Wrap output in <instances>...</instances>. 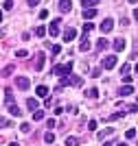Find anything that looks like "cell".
Masks as SVG:
<instances>
[{"instance_id":"obj_1","label":"cell","mask_w":138,"mask_h":146,"mask_svg":"<svg viewBox=\"0 0 138 146\" xmlns=\"http://www.w3.org/2000/svg\"><path fill=\"white\" fill-rule=\"evenodd\" d=\"M72 72V61H68V63H59V66L53 68V74H57V76H66V74Z\"/></svg>"},{"instance_id":"obj_2","label":"cell","mask_w":138,"mask_h":146,"mask_svg":"<svg viewBox=\"0 0 138 146\" xmlns=\"http://www.w3.org/2000/svg\"><path fill=\"white\" fill-rule=\"evenodd\" d=\"M59 29H61V20H53L50 26H48V35H50V37H57V35H59Z\"/></svg>"},{"instance_id":"obj_3","label":"cell","mask_w":138,"mask_h":146,"mask_svg":"<svg viewBox=\"0 0 138 146\" xmlns=\"http://www.w3.org/2000/svg\"><path fill=\"white\" fill-rule=\"evenodd\" d=\"M116 61H118L116 55H108L105 59H103V70H112V68L116 66Z\"/></svg>"},{"instance_id":"obj_4","label":"cell","mask_w":138,"mask_h":146,"mask_svg":"<svg viewBox=\"0 0 138 146\" xmlns=\"http://www.w3.org/2000/svg\"><path fill=\"white\" fill-rule=\"evenodd\" d=\"M61 87H66V85H79V79L77 76H72V74H66V76H61Z\"/></svg>"},{"instance_id":"obj_5","label":"cell","mask_w":138,"mask_h":146,"mask_svg":"<svg viewBox=\"0 0 138 146\" xmlns=\"http://www.w3.org/2000/svg\"><path fill=\"white\" fill-rule=\"evenodd\" d=\"M13 83H15V87H20V90H29L31 87V81L26 79V76H15Z\"/></svg>"},{"instance_id":"obj_6","label":"cell","mask_w":138,"mask_h":146,"mask_svg":"<svg viewBox=\"0 0 138 146\" xmlns=\"http://www.w3.org/2000/svg\"><path fill=\"white\" fill-rule=\"evenodd\" d=\"M114 131H116L114 127H108V129H103V131H99L96 137H99V140H105V137H110V135H114Z\"/></svg>"},{"instance_id":"obj_7","label":"cell","mask_w":138,"mask_h":146,"mask_svg":"<svg viewBox=\"0 0 138 146\" xmlns=\"http://www.w3.org/2000/svg\"><path fill=\"white\" fill-rule=\"evenodd\" d=\"M112 29H114V20H103V22H101V33H110V31H112Z\"/></svg>"},{"instance_id":"obj_8","label":"cell","mask_w":138,"mask_h":146,"mask_svg":"<svg viewBox=\"0 0 138 146\" xmlns=\"http://www.w3.org/2000/svg\"><path fill=\"white\" fill-rule=\"evenodd\" d=\"M129 94H134V87L129 85V83H125V85L118 87V96H129Z\"/></svg>"},{"instance_id":"obj_9","label":"cell","mask_w":138,"mask_h":146,"mask_svg":"<svg viewBox=\"0 0 138 146\" xmlns=\"http://www.w3.org/2000/svg\"><path fill=\"white\" fill-rule=\"evenodd\" d=\"M44 61H46V55H40L35 57V72H42V68H44Z\"/></svg>"},{"instance_id":"obj_10","label":"cell","mask_w":138,"mask_h":146,"mask_svg":"<svg viewBox=\"0 0 138 146\" xmlns=\"http://www.w3.org/2000/svg\"><path fill=\"white\" fill-rule=\"evenodd\" d=\"M72 9V0H59V11L61 13H68Z\"/></svg>"},{"instance_id":"obj_11","label":"cell","mask_w":138,"mask_h":146,"mask_svg":"<svg viewBox=\"0 0 138 146\" xmlns=\"http://www.w3.org/2000/svg\"><path fill=\"white\" fill-rule=\"evenodd\" d=\"M75 35H77V31H75V29H66V31H64V42H72V39H75Z\"/></svg>"},{"instance_id":"obj_12","label":"cell","mask_w":138,"mask_h":146,"mask_svg":"<svg viewBox=\"0 0 138 146\" xmlns=\"http://www.w3.org/2000/svg\"><path fill=\"white\" fill-rule=\"evenodd\" d=\"M99 2H101V0H81V7H83V9H94Z\"/></svg>"},{"instance_id":"obj_13","label":"cell","mask_w":138,"mask_h":146,"mask_svg":"<svg viewBox=\"0 0 138 146\" xmlns=\"http://www.w3.org/2000/svg\"><path fill=\"white\" fill-rule=\"evenodd\" d=\"M7 109L11 111V116H15V118H18V116H22V111H20L18 107H15V103H7Z\"/></svg>"},{"instance_id":"obj_14","label":"cell","mask_w":138,"mask_h":146,"mask_svg":"<svg viewBox=\"0 0 138 146\" xmlns=\"http://www.w3.org/2000/svg\"><path fill=\"white\" fill-rule=\"evenodd\" d=\"M123 48H125V39H123V37H116V39H114V50L120 52Z\"/></svg>"},{"instance_id":"obj_15","label":"cell","mask_w":138,"mask_h":146,"mask_svg":"<svg viewBox=\"0 0 138 146\" xmlns=\"http://www.w3.org/2000/svg\"><path fill=\"white\" fill-rule=\"evenodd\" d=\"M35 94H37V96H42V98H48V87L46 85H40L35 90Z\"/></svg>"},{"instance_id":"obj_16","label":"cell","mask_w":138,"mask_h":146,"mask_svg":"<svg viewBox=\"0 0 138 146\" xmlns=\"http://www.w3.org/2000/svg\"><path fill=\"white\" fill-rule=\"evenodd\" d=\"M79 50H81V52H85V50H90V42H88L85 37H81V42H79Z\"/></svg>"},{"instance_id":"obj_17","label":"cell","mask_w":138,"mask_h":146,"mask_svg":"<svg viewBox=\"0 0 138 146\" xmlns=\"http://www.w3.org/2000/svg\"><path fill=\"white\" fill-rule=\"evenodd\" d=\"M96 15V9H83V20H92Z\"/></svg>"},{"instance_id":"obj_18","label":"cell","mask_w":138,"mask_h":146,"mask_svg":"<svg viewBox=\"0 0 138 146\" xmlns=\"http://www.w3.org/2000/svg\"><path fill=\"white\" fill-rule=\"evenodd\" d=\"M26 107H29V111H35L37 109V100L35 98H26Z\"/></svg>"},{"instance_id":"obj_19","label":"cell","mask_w":138,"mask_h":146,"mask_svg":"<svg viewBox=\"0 0 138 146\" xmlns=\"http://www.w3.org/2000/svg\"><path fill=\"white\" fill-rule=\"evenodd\" d=\"M85 96L88 98H99V90H96V87H90V90H85Z\"/></svg>"},{"instance_id":"obj_20","label":"cell","mask_w":138,"mask_h":146,"mask_svg":"<svg viewBox=\"0 0 138 146\" xmlns=\"http://www.w3.org/2000/svg\"><path fill=\"white\" fill-rule=\"evenodd\" d=\"M33 120H35V122L44 120V111L42 109H35V111H33Z\"/></svg>"},{"instance_id":"obj_21","label":"cell","mask_w":138,"mask_h":146,"mask_svg":"<svg viewBox=\"0 0 138 146\" xmlns=\"http://www.w3.org/2000/svg\"><path fill=\"white\" fill-rule=\"evenodd\" d=\"M96 48H99V50H105V48H108V39H105V37H101V39L96 42Z\"/></svg>"},{"instance_id":"obj_22","label":"cell","mask_w":138,"mask_h":146,"mask_svg":"<svg viewBox=\"0 0 138 146\" xmlns=\"http://www.w3.org/2000/svg\"><path fill=\"white\" fill-rule=\"evenodd\" d=\"M77 144H79V137H75V135L66 137V146H77Z\"/></svg>"},{"instance_id":"obj_23","label":"cell","mask_w":138,"mask_h":146,"mask_svg":"<svg viewBox=\"0 0 138 146\" xmlns=\"http://www.w3.org/2000/svg\"><path fill=\"white\" fill-rule=\"evenodd\" d=\"M44 142H46V144H53V142H55V135L50 133V131H46V133H44Z\"/></svg>"},{"instance_id":"obj_24","label":"cell","mask_w":138,"mask_h":146,"mask_svg":"<svg viewBox=\"0 0 138 146\" xmlns=\"http://www.w3.org/2000/svg\"><path fill=\"white\" fill-rule=\"evenodd\" d=\"M59 50H61V46H59V44H55V46H50V57L59 55Z\"/></svg>"},{"instance_id":"obj_25","label":"cell","mask_w":138,"mask_h":146,"mask_svg":"<svg viewBox=\"0 0 138 146\" xmlns=\"http://www.w3.org/2000/svg\"><path fill=\"white\" fill-rule=\"evenodd\" d=\"M123 116H125V111H116V113H112V116H110V120H120Z\"/></svg>"},{"instance_id":"obj_26","label":"cell","mask_w":138,"mask_h":146,"mask_svg":"<svg viewBox=\"0 0 138 146\" xmlns=\"http://www.w3.org/2000/svg\"><path fill=\"white\" fill-rule=\"evenodd\" d=\"M35 35L37 37H44V35H46V29H44V26H37V29H35Z\"/></svg>"},{"instance_id":"obj_27","label":"cell","mask_w":138,"mask_h":146,"mask_svg":"<svg viewBox=\"0 0 138 146\" xmlns=\"http://www.w3.org/2000/svg\"><path fill=\"white\" fill-rule=\"evenodd\" d=\"M125 137H127V140H132V137H136V129H127Z\"/></svg>"},{"instance_id":"obj_28","label":"cell","mask_w":138,"mask_h":146,"mask_svg":"<svg viewBox=\"0 0 138 146\" xmlns=\"http://www.w3.org/2000/svg\"><path fill=\"white\" fill-rule=\"evenodd\" d=\"M11 7H13V0H5V2H2V9H5V11H9Z\"/></svg>"},{"instance_id":"obj_29","label":"cell","mask_w":138,"mask_h":146,"mask_svg":"<svg viewBox=\"0 0 138 146\" xmlns=\"http://www.w3.org/2000/svg\"><path fill=\"white\" fill-rule=\"evenodd\" d=\"M13 70H15L13 66H7V68H5V72H2V76H9V74L13 72Z\"/></svg>"},{"instance_id":"obj_30","label":"cell","mask_w":138,"mask_h":146,"mask_svg":"<svg viewBox=\"0 0 138 146\" xmlns=\"http://www.w3.org/2000/svg\"><path fill=\"white\" fill-rule=\"evenodd\" d=\"M127 111H129V113H138V103H136V105H129V107H127Z\"/></svg>"},{"instance_id":"obj_31","label":"cell","mask_w":138,"mask_h":146,"mask_svg":"<svg viewBox=\"0 0 138 146\" xmlns=\"http://www.w3.org/2000/svg\"><path fill=\"white\" fill-rule=\"evenodd\" d=\"M92 29H94V24H92V22H85V24H83V31H85V33H90Z\"/></svg>"},{"instance_id":"obj_32","label":"cell","mask_w":138,"mask_h":146,"mask_svg":"<svg viewBox=\"0 0 138 146\" xmlns=\"http://www.w3.org/2000/svg\"><path fill=\"white\" fill-rule=\"evenodd\" d=\"M96 124H99L96 120H90L88 122V129H90V131H96Z\"/></svg>"},{"instance_id":"obj_33","label":"cell","mask_w":138,"mask_h":146,"mask_svg":"<svg viewBox=\"0 0 138 146\" xmlns=\"http://www.w3.org/2000/svg\"><path fill=\"white\" fill-rule=\"evenodd\" d=\"M15 55H18L20 59H24V57H29V52H26V50H18V52H15Z\"/></svg>"},{"instance_id":"obj_34","label":"cell","mask_w":138,"mask_h":146,"mask_svg":"<svg viewBox=\"0 0 138 146\" xmlns=\"http://www.w3.org/2000/svg\"><path fill=\"white\" fill-rule=\"evenodd\" d=\"M120 74H129V63H125V66L120 68Z\"/></svg>"},{"instance_id":"obj_35","label":"cell","mask_w":138,"mask_h":146,"mask_svg":"<svg viewBox=\"0 0 138 146\" xmlns=\"http://www.w3.org/2000/svg\"><path fill=\"white\" fill-rule=\"evenodd\" d=\"M46 127H48V129H55V127H57V122H55V120H53V118H50V120H48V122H46Z\"/></svg>"},{"instance_id":"obj_36","label":"cell","mask_w":138,"mask_h":146,"mask_svg":"<svg viewBox=\"0 0 138 146\" xmlns=\"http://www.w3.org/2000/svg\"><path fill=\"white\" fill-rule=\"evenodd\" d=\"M20 131H22V133H29V131H31V124H22V127H20Z\"/></svg>"},{"instance_id":"obj_37","label":"cell","mask_w":138,"mask_h":146,"mask_svg":"<svg viewBox=\"0 0 138 146\" xmlns=\"http://www.w3.org/2000/svg\"><path fill=\"white\" fill-rule=\"evenodd\" d=\"M92 76H94V79H96V76H101V68H96V70H92Z\"/></svg>"},{"instance_id":"obj_38","label":"cell","mask_w":138,"mask_h":146,"mask_svg":"<svg viewBox=\"0 0 138 146\" xmlns=\"http://www.w3.org/2000/svg\"><path fill=\"white\" fill-rule=\"evenodd\" d=\"M123 81H125V83H132V74H123Z\"/></svg>"},{"instance_id":"obj_39","label":"cell","mask_w":138,"mask_h":146,"mask_svg":"<svg viewBox=\"0 0 138 146\" xmlns=\"http://www.w3.org/2000/svg\"><path fill=\"white\" fill-rule=\"evenodd\" d=\"M26 2H29V7H37L40 5V0H26Z\"/></svg>"},{"instance_id":"obj_40","label":"cell","mask_w":138,"mask_h":146,"mask_svg":"<svg viewBox=\"0 0 138 146\" xmlns=\"http://www.w3.org/2000/svg\"><path fill=\"white\" fill-rule=\"evenodd\" d=\"M40 18H42V20L48 18V11H46V9H44V11H40Z\"/></svg>"},{"instance_id":"obj_41","label":"cell","mask_w":138,"mask_h":146,"mask_svg":"<svg viewBox=\"0 0 138 146\" xmlns=\"http://www.w3.org/2000/svg\"><path fill=\"white\" fill-rule=\"evenodd\" d=\"M136 55H138V42L134 44V57H136Z\"/></svg>"},{"instance_id":"obj_42","label":"cell","mask_w":138,"mask_h":146,"mask_svg":"<svg viewBox=\"0 0 138 146\" xmlns=\"http://www.w3.org/2000/svg\"><path fill=\"white\" fill-rule=\"evenodd\" d=\"M134 20H136V22H138V9H136V11H134Z\"/></svg>"},{"instance_id":"obj_43","label":"cell","mask_w":138,"mask_h":146,"mask_svg":"<svg viewBox=\"0 0 138 146\" xmlns=\"http://www.w3.org/2000/svg\"><path fill=\"white\" fill-rule=\"evenodd\" d=\"M103 146H114V144H112V142H105V144H103Z\"/></svg>"},{"instance_id":"obj_44","label":"cell","mask_w":138,"mask_h":146,"mask_svg":"<svg viewBox=\"0 0 138 146\" xmlns=\"http://www.w3.org/2000/svg\"><path fill=\"white\" fill-rule=\"evenodd\" d=\"M9 146H20V144H18V142H11V144H9Z\"/></svg>"},{"instance_id":"obj_45","label":"cell","mask_w":138,"mask_h":146,"mask_svg":"<svg viewBox=\"0 0 138 146\" xmlns=\"http://www.w3.org/2000/svg\"><path fill=\"white\" fill-rule=\"evenodd\" d=\"M127 2H132V5H136V2H138V0H127Z\"/></svg>"},{"instance_id":"obj_46","label":"cell","mask_w":138,"mask_h":146,"mask_svg":"<svg viewBox=\"0 0 138 146\" xmlns=\"http://www.w3.org/2000/svg\"><path fill=\"white\" fill-rule=\"evenodd\" d=\"M134 72H136V74H138V63H136V68H134Z\"/></svg>"},{"instance_id":"obj_47","label":"cell","mask_w":138,"mask_h":146,"mask_svg":"<svg viewBox=\"0 0 138 146\" xmlns=\"http://www.w3.org/2000/svg\"><path fill=\"white\" fill-rule=\"evenodd\" d=\"M118 146H127V144H118Z\"/></svg>"},{"instance_id":"obj_48","label":"cell","mask_w":138,"mask_h":146,"mask_svg":"<svg viewBox=\"0 0 138 146\" xmlns=\"http://www.w3.org/2000/svg\"><path fill=\"white\" fill-rule=\"evenodd\" d=\"M136 103H138V98H136Z\"/></svg>"}]
</instances>
